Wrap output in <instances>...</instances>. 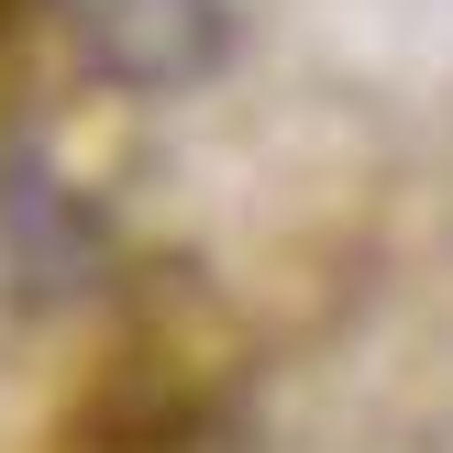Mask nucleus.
<instances>
[{
  "label": "nucleus",
  "mask_w": 453,
  "mask_h": 453,
  "mask_svg": "<svg viewBox=\"0 0 453 453\" xmlns=\"http://www.w3.org/2000/svg\"><path fill=\"white\" fill-rule=\"evenodd\" d=\"M56 22L111 88H199L233 56V0H56Z\"/></svg>",
  "instance_id": "obj_1"
}]
</instances>
